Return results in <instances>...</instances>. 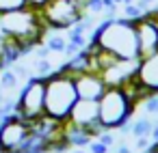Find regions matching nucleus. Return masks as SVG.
Instances as JSON below:
<instances>
[{
    "label": "nucleus",
    "instance_id": "obj_22",
    "mask_svg": "<svg viewBox=\"0 0 158 153\" xmlns=\"http://www.w3.org/2000/svg\"><path fill=\"white\" fill-rule=\"evenodd\" d=\"M149 138H152V142H158V123H154V129H152Z\"/></svg>",
    "mask_w": 158,
    "mask_h": 153
},
{
    "label": "nucleus",
    "instance_id": "obj_15",
    "mask_svg": "<svg viewBox=\"0 0 158 153\" xmlns=\"http://www.w3.org/2000/svg\"><path fill=\"white\" fill-rule=\"evenodd\" d=\"M54 73V67H52V63L48 61V58H37L35 61V76H39V78H48V76H52Z\"/></svg>",
    "mask_w": 158,
    "mask_h": 153
},
{
    "label": "nucleus",
    "instance_id": "obj_27",
    "mask_svg": "<svg viewBox=\"0 0 158 153\" xmlns=\"http://www.w3.org/2000/svg\"><path fill=\"white\" fill-rule=\"evenodd\" d=\"M145 2H149V5H152V2H154V0H145Z\"/></svg>",
    "mask_w": 158,
    "mask_h": 153
},
{
    "label": "nucleus",
    "instance_id": "obj_1",
    "mask_svg": "<svg viewBox=\"0 0 158 153\" xmlns=\"http://www.w3.org/2000/svg\"><path fill=\"white\" fill-rule=\"evenodd\" d=\"M91 43H95L100 50L113 54L115 58L123 61H139V39H136V26L132 20L126 18H106L91 35Z\"/></svg>",
    "mask_w": 158,
    "mask_h": 153
},
{
    "label": "nucleus",
    "instance_id": "obj_28",
    "mask_svg": "<svg viewBox=\"0 0 158 153\" xmlns=\"http://www.w3.org/2000/svg\"><path fill=\"white\" fill-rule=\"evenodd\" d=\"M0 119H2V110H0Z\"/></svg>",
    "mask_w": 158,
    "mask_h": 153
},
{
    "label": "nucleus",
    "instance_id": "obj_10",
    "mask_svg": "<svg viewBox=\"0 0 158 153\" xmlns=\"http://www.w3.org/2000/svg\"><path fill=\"white\" fill-rule=\"evenodd\" d=\"M136 67L139 61H123V58H115L102 73L106 86H126L130 80H134L136 76Z\"/></svg>",
    "mask_w": 158,
    "mask_h": 153
},
{
    "label": "nucleus",
    "instance_id": "obj_17",
    "mask_svg": "<svg viewBox=\"0 0 158 153\" xmlns=\"http://www.w3.org/2000/svg\"><path fill=\"white\" fill-rule=\"evenodd\" d=\"M22 7H28L26 0H0V15L15 11V9H22Z\"/></svg>",
    "mask_w": 158,
    "mask_h": 153
},
{
    "label": "nucleus",
    "instance_id": "obj_2",
    "mask_svg": "<svg viewBox=\"0 0 158 153\" xmlns=\"http://www.w3.org/2000/svg\"><path fill=\"white\" fill-rule=\"evenodd\" d=\"M0 28L9 39L24 41V43H39L48 33V26L35 7H22L0 15Z\"/></svg>",
    "mask_w": 158,
    "mask_h": 153
},
{
    "label": "nucleus",
    "instance_id": "obj_25",
    "mask_svg": "<svg viewBox=\"0 0 158 153\" xmlns=\"http://www.w3.org/2000/svg\"><path fill=\"white\" fill-rule=\"evenodd\" d=\"M72 153H87V151H82V149H80V147H78V149H74V151H72Z\"/></svg>",
    "mask_w": 158,
    "mask_h": 153
},
{
    "label": "nucleus",
    "instance_id": "obj_5",
    "mask_svg": "<svg viewBox=\"0 0 158 153\" xmlns=\"http://www.w3.org/2000/svg\"><path fill=\"white\" fill-rule=\"evenodd\" d=\"M44 22L52 30H67L78 24L85 13V0H48L39 9Z\"/></svg>",
    "mask_w": 158,
    "mask_h": 153
},
{
    "label": "nucleus",
    "instance_id": "obj_19",
    "mask_svg": "<svg viewBox=\"0 0 158 153\" xmlns=\"http://www.w3.org/2000/svg\"><path fill=\"white\" fill-rule=\"evenodd\" d=\"M108 149H110V147H106V144L100 142L98 138L89 142V153H108Z\"/></svg>",
    "mask_w": 158,
    "mask_h": 153
},
{
    "label": "nucleus",
    "instance_id": "obj_6",
    "mask_svg": "<svg viewBox=\"0 0 158 153\" xmlns=\"http://www.w3.org/2000/svg\"><path fill=\"white\" fill-rule=\"evenodd\" d=\"M18 114L26 121H37L46 114V80L31 76L18 95Z\"/></svg>",
    "mask_w": 158,
    "mask_h": 153
},
{
    "label": "nucleus",
    "instance_id": "obj_26",
    "mask_svg": "<svg viewBox=\"0 0 158 153\" xmlns=\"http://www.w3.org/2000/svg\"><path fill=\"white\" fill-rule=\"evenodd\" d=\"M134 2V0H123V5H132Z\"/></svg>",
    "mask_w": 158,
    "mask_h": 153
},
{
    "label": "nucleus",
    "instance_id": "obj_14",
    "mask_svg": "<svg viewBox=\"0 0 158 153\" xmlns=\"http://www.w3.org/2000/svg\"><path fill=\"white\" fill-rule=\"evenodd\" d=\"M152 129H154V121H149L147 116H141V119L132 121V131L130 134L134 138H141V136H149Z\"/></svg>",
    "mask_w": 158,
    "mask_h": 153
},
{
    "label": "nucleus",
    "instance_id": "obj_24",
    "mask_svg": "<svg viewBox=\"0 0 158 153\" xmlns=\"http://www.w3.org/2000/svg\"><path fill=\"white\" fill-rule=\"evenodd\" d=\"M147 153H158V142H154V144L149 147V151H147Z\"/></svg>",
    "mask_w": 158,
    "mask_h": 153
},
{
    "label": "nucleus",
    "instance_id": "obj_29",
    "mask_svg": "<svg viewBox=\"0 0 158 153\" xmlns=\"http://www.w3.org/2000/svg\"><path fill=\"white\" fill-rule=\"evenodd\" d=\"M156 13H158V11H156Z\"/></svg>",
    "mask_w": 158,
    "mask_h": 153
},
{
    "label": "nucleus",
    "instance_id": "obj_23",
    "mask_svg": "<svg viewBox=\"0 0 158 153\" xmlns=\"http://www.w3.org/2000/svg\"><path fill=\"white\" fill-rule=\"evenodd\" d=\"M117 153H132V151H130L126 144H121V147H117Z\"/></svg>",
    "mask_w": 158,
    "mask_h": 153
},
{
    "label": "nucleus",
    "instance_id": "obj_4",
    "mask_svg": "<svg viewBox=\"0 0 158 153\" xmlns=\"http://www.w3.org/2000/svg\"><path fill=\"white\" fill-rule=\"evenodd\" d=\"M98 108H100V123L106 129H119V125L130 121L136 104L132 101V97L123 86H106L104 95L98 99Z\"/></svg>",
    "mask_w": 158,
    "mask_h": 153
},
{
    "label": "nucleus",
    "instance_id": "obj_21",
    "mask_svg": "<svg viewBox=\"0 0 158 153\" xmlns=\"http://www.w3.org/2000/svg\"><path fill=\"white\" fill-rule=\"evenodd\" d=\"M26 2H28V7H35V9H41L46 2H48V0H26Z\"/></svg>",
    "mask_w": 158,
    "mask_h": 153
},
{
    "label": "nucleus",
    "instance_id": "obj_7",
    "mask_svg": "<svg viewBox=\"0 0 158 153\" xmlns=\"http://www.w3.org/2000/svg\"><path fill=\"white\" fill-rule=\"evenodd\" d=\"M31 136V121L22 119L18 112L0 119V153H20Z\"/></svg>",
    "mask_w": 158,
    "mask_h": 153
},
{
    "label": "nucleus",
    "instance_id": "obj_11",
    "mask_svg": "<svg viewBox=\"0 0 158 153\" xmlns=\"http://www.w3.org/2000/svg\"><path fill=\"white\" fill-rule=\"evenodd\" d=\"M69 123L78 125V127H85V129H91L93 125L100 123V108H98V101L95 99H80L74 104L69 116H67Z\"/></svg>",
    "mask_w": 158,
    "mask_h": 153
},
{
    "label": "nucleus",
    "instance_id": "obj_13",
    "mask_svg": "<svg viewBox=\"0 0 158 153\" xmlns=\"http://www.w3.org/2000/svg\"><path fill=\"white\" fill-rule=\"evenodd\" d=\"M61 136H63V140H65L69 147H89V142L93 140V136L89 134V129L78 127V125H74V123H69V121H63Z\"/></svg>",
    "mask_w": 158,
    "mask_h": 153
},
{
    "label": "nucleus",
    "instance_id": "obj_16",
    "mask_svg": "<svg viewBox=\"0 0 158 153\" xmlns=\"http://www.w3.org/2000/svg\"><path fill=\"white\" fill-rule=\"evenodd\" d=\"M145 13H147V11H143L136 2H132V5H123V18H126V20L136 22V20H141Z\"/></svg>",
    "mask_w": 158,
    "mask_h": 153
},
{
    "label": "nucleus",
    "instance_id": "obj_9",
    "mask_svg": "<svg viewBox=\"0 0 158 153\" xmlns=\"http://www.w3.org/2000/svg\"><path fill=\"white\" fill-rule=\"evenodd\" d=\"M74 84H76V91H78L80 99H95L98 101L106 91V82H104L102 73H98L93 69L74 73Z\"/></svg>",
    "mask_w": 158,
    "mask_h": 153
},
{
    "label": "nucleus",
    "instance_id": "obj_8",
    "mask_svg": "<svg viewBox=\"0 0 158 153\" xmlns=\"http://www.w3.org/2000/svg\"><path fill=\"white\" fill-rule=\"evenodd\" d=\"M136 26V39H139V54L149 56L152 52L158 50V13L156 11H147L141 20L134 22Z\"/></svg>",
    "mask_w": 158,
    "mask_h": 153
},
{
    "label": "nucleus",
    "instance_id": "obj_18",
    "mask_svg": "<svg viewBox=\"0 0 158 153\" xmlns=\"http://www.w3.org/2000/svg\"><path fill=\"white\" fill-rule=\"evenodd\" d=\"M143 110L149 112V114H158V93H149L143 101Z\"/></svg>",
    "mask_w": 158,
    "mask_h": 153
},
{
    "label": "nucleus",
    "instance_id": "obj_12",
    "mask_svg": "<svg viewBox=\"0 0 158 153\" xmlns=\"http://www.w3.org/2000/svg\"><path fill=\"white\" fill-rule=\"evenodd\" d=\"M134 80L147 93H158V50L152 52L149 56L139 58V67H136Z\"/></svg>",
    "mask_w": 158,
    "mask_h": 153
},
{
    "label": "nucleus",
    "instance_id": "obj_20",
    "mask_svg": "<svg viewBox=\"0 0 158 153\" xmlns=\"http://www.w3.org/2000/svg\"><path fill=\"white\" fill-rule=\"evenodd\" d=\"M98 140H100V142H104L106 147H113V144H115V136L110 134V129H106V131H102V134L98 136Z\"/></svg>",
    "mask_w": 158,
    "mask_h": 153
},
{
    "label": "nucleus",
    "instance_id": "obj_3",
    "mask_svg": "<svg viewBox=\"0 0 158 153\" xmlns=\"http://www.w3.org/2000/svg\"><path fill=\"white\" fill-rule=\"evenodd\" d=\"M78 101V91L74 76L67 71H54L46 78V114L56 121H67L74 104Z\"/></svg>",
    "mask_w": 158,
    "mask_h": 153
}]
</instances>
